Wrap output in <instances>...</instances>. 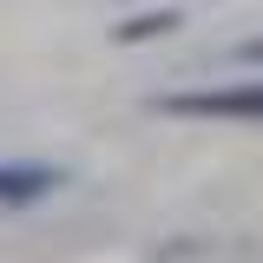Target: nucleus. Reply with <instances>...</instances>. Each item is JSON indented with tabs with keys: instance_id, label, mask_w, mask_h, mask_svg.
<instances>
[{
	"instance_id": "obj_2",
	"label": "nucleus",
	"mask_w": 263,
	"mask_h": 263,
	"mask_svg": "<svg viewBox=\"0 0 263 263\" xmlns=\"http://www.w3.org/2000/svg\"><path fill=\"white\" fill-rule=\"evenodd\" d=\"M66 184L60 164H0V204H40Z\"/></svg>"
},
{
	"instance_id": "obj_4",
	"label": "nucleus",
	"mask_w": 263,
	"mask_h": 263,
	"mask_svg": "<svg viewBox=\"0 0 263 263\" xmlns=\"http://www.w3.org/2000/svg\"><path fill=\"white\" fill-rule=\"evenodd\" d=\"M237 60H243V66H263V40H243V46H237Z\"/></svg>"
},
{
	"instance_id": "obj_1",
	"label": "nucleus",
	"mask_w": 263,
	"mask_h": 263,
	"mask_svg": "<svg viewBox=\"0 0 263 263\" xmlns=\"http://www.w3.org/2000/svg\"><path fill=\"white\" fill-rule=\"evenodd\" d=\"M152 105L171 112V119H243V125H263V79L217 86V92H164Z\"/></svg>"
},
{
	"instance_id": "obj_3",
	"label": "nucleus",
	"mask_w": 263,
	"mask_h": 263,
	"mask_svg": "<svg viewBox=\"0 0 263 263\" xmlns=\"http://www.w3.org/2000/svg\"><path fill=\"white\" fill-rule=\"evenodd\" d=\"M184 27V13L178 7H158V13H132L125 27H119V46H138V40H158V33Z\"/></svg>"
}]
</instances>
